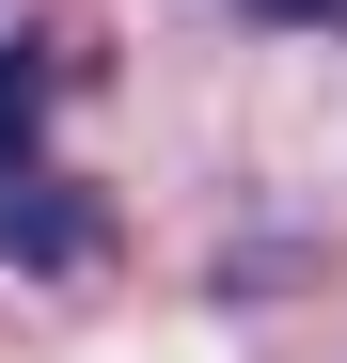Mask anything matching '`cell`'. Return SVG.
<instances>
[{
	"mask_svg": "<svg viewBox=\"0 0 347 363\" xmlns=\"http://www.w3.org/2000/svg\"><path fill=\"white\" fill-rule=\"evenodd\" d=\"M0 253L47 269V284H79V269H110V206L64 190V174H32V190H0Z\"/></svg>",
	"mask_w": 347,
	"mask_h": 363,
	"instance_id": "1",
	"label": "cell"
},
{
	"mask_svg": "<svg viewBox=\"0 0 347 363\" xmlns=\"http://www.w3.org/2000/svg\"><path fill=\"white\" fill-rule=\"evenodd\" d=\"M64 79H79L64 32H0V190L47 174V95H64Z\"/></svg>",
	"mask_w": 347,
	"mask_h": 363,
	"instance_id": "2",
	"label": "cell"
},
{
	"mask_svg": "<svg viewBox=\"0 0 347 363\" xmlns=\"http://www.w3.org/2000/svg\"><path fill=\"white\" fill-rule=\"evenodd\" d=\"M268 32H347V0H253Z\"/></svg>",
	"mask_w": 347,
	"mask_h": 363,
	"instance_id": "3",
	"label": "cell"
}]
</instances>
